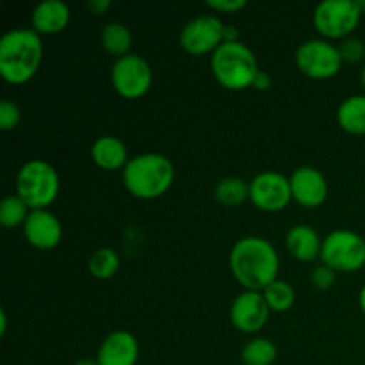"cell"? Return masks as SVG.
<instances>
[{"label":"cell","instance_id":"cell-36","mask_svg":"<svg viewBox=\"0 0 365 365\" xmlns=\"http://www.w3.org/2000/svg\"><path fill=\"white\" fill-rule=\"evenodd\" d=\"M360 82H362V88H364V91H365V63H364V66H362V71H360Z\"/></svg>","mask_w":365,"mask_h":365},{"label":"cell","instance_id":"cell-9","mask_svg":"<svg viewBox=\"0 0 365 365\" xmlns=\"http://www.w3.org/2000/svg\"><path fill=\"white\" fill-rule=\"evenodd\" d=\"M110 84L125 100L143 98L153 84V71L148 61L139 53H128L113 63Z\"/></svg>","mask_w":365,"mask_h":365},{"label":"cell","instance_id":"cell-34","mask_svg":"<svg viewBox=\"0 0 365 365\" xmlns=\"http://www.w3.org/2000/svg\"><path fill=\"white\" fill-rule=\"evenodd\" d=\"M359 305H360V310L365 314V285L359 292Z\"/></svg>","mask_w":365,"mask_h":365},{"label":"cell","instance_id":"cell-4","mask_svg":"<svg viewBox=\"0 0 365 365\" xmlns=\"http://www.w3.org/2000/svg\"><path fill=\"white\" fill-rule=\"evenodd\" d=\"M210 71L221 88L228 91H245L253 86L260 66L257 56L246 43L225 41L210 56Z\"/></svg>","mask_w":365,"mask_h":365},{"label":"cell","instance_id":"cell-26","mask_svg":"<svg viewBox=\"0 0 365 365\" xmlns=\"http://www.w3.org/2000/svg\"><path fill=\"white\" fill-rule=\"evenodd\" d=\"M337 46H339V52H341V57L344 63L356 64V63H362V61L365 59L364 39L355 38V36H349V38L342 39Z\"/></svg>","mask_w":365,"mask_h":365},{"label":"cell","instance_id":"cell-18","mask_svg":"<svg viewBox=\"0 0 365 365\" xmlns=\"http://www.w3.org/2000/svg\"><path fill=\"white\" fill-rule=\"evenodd\" d=\"M91 159L95 166L103 171H123L130 155L123 139L106 134L93 141Z\"/></svg>","mask_w":365,"mask_h":365},{"label":"cell","instance_id":"cell-23","mask_svg":"<svg viewBox=\"0 0 365 365\" xmlns=\"http://www.w3.org/2000/svg\"><path fill=\"white\" fill-rule=\"evenodd\" d=\"M278 359V349L271 339L253 337L242 346V365H273Z\"/></svg>","mask_w":365,"mask_h":365},{"label":"cell","instance_id":"cell-2","mask_svg":"<svg viewBox=\"0 0 365 365\" xmlns=\"http://www.w3.org/2000/svg\"><path fill=\"white\" fill-rule=\"evenodd\" d=\"M43 53L41 36L34 29H11L0 38V77L7 84H27L41 68Z\"/></svg>","mask_w":365,"mask_h":365},{"label":"cell","instance_id":"cell-10","mask_svg":"<svg viewBox=\"0 0 365 365\" xmlns=\"http://www.w3.org/2000/svg\"><path fill=\"white\" fill-rule=\"evenodd\" d=\"M225 25L227 24L216 14H200L182 27L178 43L189 56H212L225 43Z\"/></svg>","mask_w":365,"mask_h":365},{"label":"cell","instance_id":"cell-29","mask_svg":"<svg viewBox=\"0 0 365 365\" xmlns=\"http://www.w3.org/2000/svg\"><path fill=\"white\" fill-rule=\"evenodd\" d=\"M248 6L246 0H207V7L212 9L214 13L221 14H234Z\"/></svg>","mask_w":365,"mask_h":365},{"label":"cell","instance_id":"cell-20","mask_svg":"<svg viewBox=\"0 0 365 365\" xmlns=\"http://www.w3.org/2000/svg\"><path fill=\"white\" fill-rule=\"evenodd\" d=\"M100 45L116 59L128 56L132 53V31L121 21H109L100 31Z\"/></svg>","mask_w":365,"mask_h":365},{"label":"cell","instance_id":"cell-13","mask_svg":"<svg viewBox=\"0 0 365 365\" xmlns=\"http://www.w3.org/2000/svg\"><path fill=\"white\" fill-rule=\"evenodd\" d=\"M292 202L305 209H317L328 200V180L323 171L314 166H299L289 177Z\"/></svg>","mask_w":365,"mask_h":365},{"label":"cell","instance_id":"cell-3","mask_svg":"<svg viewBox=\"0 0 365 365\" xmlns=\"http://www.w3.org/2000/svg\"><path fill=\"white\" fill-rule=\"evenodd\" d=\"M125 189L134 198L157 200L166 195L175 182V164L159 152H146L130 157L121 171Z\"/></svg>","mask_w":365,"mask_h":365},{"label":"cell","instance_id":"cell-14","mask_svg":"<svg viewBox=\"0 0 365 365\" xmlns=\"http://www.w3.org/2000/svg\"><path fill=\"white\" fill-rule=\"evenodd\" d=\"M21 232L25 241L41 252H50L63 241V223L50 209L31 210Z\"/></svg>","mask_w":365,"mask_h":365},{"label":"cell","instance_id":"cell-7","mask_svg":"<svg viewBox=\"0 0 365 365\" xmlns=\"http://www.w3.org/2000/svg\"><path fill=\"white\" fill-rule=\"evenodd\" d=\"M321 264L335 273H356L365 266V239L348 228L331 230L323 237Z\"/></svg>","mask_w":365,"mask_h":365},{"label":"cell","instance_id":"cell-25","mask_svg":"<svg viewBox=\"0 0 365 365\" xmlns=\"http://www.w3.org/2000/svg\"><path fill=\"white\" fill-rule=\"evenodd\" d=\"M29 214H31V209L16 192L4 196L2 203H0V225L4 228H7V230L18 227L21 228L27 221Z\"/></svg>","mask_w":365,"mask_h":365},{"label":"cell","instance_id":"cell-24","mask_svg":"<svg viewBox=\"0 0 365 365\" xmlns=\"http://www.w3.org/2000/svg\"><path fill=\"white\" fill-rule=\"evenodd\" d=\"M264 299H266L267 307L271 312H289L296 303V291L289 282L285 280H274L273 284L267 285L262 291Z\"/></svg>","mask_w":365,"mask_h":365},{"label":"cell","instance_id":"cell-35","mask_svg":"<svg viewBox=\"0 0 365 365\" xmlns=\"http://www.w3.org/2000/svg\"><path fill=\"white\" fill-rule=\"evenodd\" d=\"M73 365H98V362H96V359H81Z\"/></svg>","mask_w":365,"mask_h":365},{"label":"cell","instance_id":"cell-22","mask_svg":"<svg viewBox=\"0 0 365 365\" xmlns=\"http://www.w3.org/2000/svg\"><path fill=\"white\" fill-rule=\"evenodd\" d=\"M121 267V259L118 252L109 246L95 250L88 259V271L96 280H110L118 274Z\"/></svg>","mask_w":365,"mask_h":365},{"label":"cell","instance_id":"cell-38","mask_svg":"<svg viewBox=\"0 0 365 365\" xmlns=\"http://www.w3.org/2000/svg\"><path fill=\"white\" fill-rule=\"evenodd\" d=\"M241 365H242V364H241Z\"/></svg>","mask_w":365,"mask_h":365},{"label":"cell","instance_id":"cell-37","mask_svg":"<svg viewBox=\"0 0 365 365\" xmlns=\"http://www.w3.org/2000/svg\"><path fill=\"white\" fill-rule=\"evenodd\" d=\"M356 2H359V6H360V9H362V13H365V0H356Z\"/></svg>","mask_w":365,"mask_h":365},{"label":"cell","instance_id":"cell-16","mask_svg":"<svg viewBox=\"0 0 365 365\" xmlns=\"http://www.w3.org/2000/svg\"><path fill=\"white\" fill-rule=\"evenodd\" d=\"M71 21V9L63 0H43L31 16L32 29L39 36H53L66 31Z\"/></svg>","mask_w":365,"mask_h":365},{"label":"cell","instance_id":"cell-1","mask_svg":"<svg viewBox=\"0 0 365 365\" xmlns=\"http://www.w3.org/2000/svg\"><path fill=\"white\" fill-rule=\"evenodd\" d=\"M228 266L235 282L245 291L262 292L278 280L280 255L273 242L260 235H246L234 242L228 255Z\"/></svg>","mask_w":365,"mask_h":365},{"label":"cell","instance_id":"cell-19","mask_svg":"<svg viewBox=\"0 0 365 365\" xmlns=\"http://www.w3.org/2000/svg\"><path fill=\"white\" fill-rule=\"evenodd\" d=\"M337 123L346 134L365 135V93L351 95L337 107Z\"/></svg>","mask_w":365,"mask_h":365},{"label":"cell","instance_id":"cell-28","mask_svg":"<svg viewBox=\"0 0 365 365\" xmlns=\"http://www.w3.org/2000/svg\"><path fill=\"white\" fill-rule=\"evenodd\" d=\"M335 278H337V273H335L331 267L324 266V264L316 266L312 273H310V282H312L314 287L319 289V291H328V289L334 287Z\"/></svg>","mask_w":365,"mask_h":365},{"label":"cell","instance_id":"cell-17","mask_svg":"<svg viewBox=\"0 0 365 365\" xmlns=\"http://www.w3.org/2000/svg\"><path fill=\"white\" fill-rule=\"evenodd\" d=\"M285 248L298 262H314L321 259L323 237L312 225L298 223L285 234Z\"/></svg>","mask_w":365,"mask_h":365},{"label":"cell","instance_id":"cell-32","mask_svg":"<svg viewBox=\"0 0 365 365\" xmlns=\"http://www.w3.org/2000/svg\"><path fill=\"white\" fill-rule=\"evenodd\" d=\"M223 39L228 43H234V41H241L239 39V31L235 25H225V34H223Z\"/></svg>","mask_w":365,"mask_h":365},{"label":"cell","instance_id":"cell-21","mask_svg":"<svg viewBox=\"0 0 365 365\" xmlns=\"http://www.w3.org/2000/svg\"><path fill=\"white\" fill-rule=\"evenodd\" d=\"M214 198L223 207H239L250 200V182L239 177H225L214 185Z\"/></svg>","mask_w":365,"mask_h":365},{"label":"cell","instance_id":"cell-15","mask_svg":"<svg viewBox=\"0 0 365 365\" xmlns=\"http://www.w3.org/2000/svg\"><path fill=\"white\" fill-rule=\"evenodd\" d=\"M139 341L127 330H114L100 342L96 351L98 365H138Z\"/></svg>","mask_w":365,"mask_h":365},{"label":"cell","instance_id":"cell-6","mask_svg":"<svg viewBox=\"0 0 365 365\" xmlns=\"http://www.w3.org/2000/svg\"><path fill=\"white\" fill-rule=\"evenodd\" d=\"M362 16L356 0H323L314 7L312 24L323 39L342 41L356 31Z\"/></svg>","mask_w":365,"mask_h":365},{"label":"cell","instance_id":"cell-8","mask_svg":"<svg viewBox=\"0 0 365 365\" xmlns=\"http://www.w3.org/2000/svg\"><path fill=\"white\" fill-rule=\"evenodd\" d=\"M294 63L305 77L314 81H328L339 75L344 61L337 45L328 39L312 38L296 48Z\"/></svg>","mask_w":365,"mask_h":365},{"label":"cell","instance_id":"cell-27","mask_svg":"<svg viewBox=\"0 0 365 365\" xmlns=\"http://www.w3.org/2000/svg\"><path fill=\"white\" fill-rule=\"evenodd\" d=\"M21 109L16 102L9 98H4L0 102V128L4 132H11L20 125Z\"/></svg>","mask_w":365,"mask_h":365},{"label":"cell","instance_id":"cell-5","mask_svg":"<svg viewBox=\"0 0 365 365\" xmlns=\"http://www.w3.org/2000/svg\"><path fill=\"white\" fill-rule=\"evenodd\" d=\"M61 191L59 171L43 159H29L14 177V192L31 210L48 209Z\"/></svg>","mask_w":365,"mask_h":365},{"label":"cell","instance_id":"cell-12","mask_svg":"<svg viewBox=\"0 0 365 365\" xmlns=\"http://www.w3.org/2000/svg\"><path fill=\"white\" fill-rule=\"evenodd\" d=\"M271 310L267 307L264 294L259 291H245L242 289L230 305V321L234 328L241 334L255 335L266 328Z\"/></svg>","mask_w":365,"mask_h":365},{"label":"cell","instance_id":"cell-11","mask_svg":"<svg viewBox=\"0 0 365 365\" xmlns=\"http://www.w3.org/2000/svg\"><path fill=\"white\" fill-rule=\"evenodd\" d=\"M250 202L264 212L287 209L292 202L291 180L280 171H260L250 180Z\"/></svg>","mask_w":365,"mask_h":365},{"label":"cell","instance_id":"cell-30","mask_svg":"<svg viewBox=\"0 0 365 365\" xmlns=\"http://www.w3.org/2000/svg\"><path fill=\"white\" fill-rule=\"evenodd\" d=\"M113 7V2L110 0H89L88 2V9L91 11V14H95V16H102V14H106L107 11Z\"/></svg>","mask_w":365,"mask_h":365},{"label":"cell","instance_id":"cell-31","mask_svg":"<svg viewBox=\"0 0 365 365\" xmlns=\"http://www.w3.org/2000/svg\"><path fill=\"white\" fill-rule=\"evenodd\" d=\"M271 75L267 73V71H259V75L255 77V81H253V89H257V91H267V89L271 88Z\"/></svg>","mask_w":365,"mask_h":365},{"label":"cell","instance_id":"cell-33","mask_svg":"<svg viewBox=\"0 0 365 365\" xmlns=\"http://www.w3.org/2000/svg\"><path fill=\"white\" fill-rule=\"evenodd\" d=\"M7 334V312L6 310H0V337Z\"/></svg>","mask_w":365,"mask_h":365}]
</instances>
